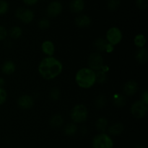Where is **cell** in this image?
<instances>
[{"label":"cell","mask_w":148,"mask_h":148,"mask_svg":"<svg viewBox=\"0 0 148 148\" xmlns=\"http://www.w3.org/2000/svg\"><path fill=\"white\" fill-rule=\"evenodd\" d=\"M23 1L27 5H33V4H36L38 0H23Z\"/></svg>","instance_id":"e575fe53"},{"label":"cell","mask_w":148,"mask_h":148,"mask_svg":"<svg viewBox=\"0 0 148 148\" xmlns=\"http://www.w3.org/2000/svg\"><path fill=\"white\" fill-rule=\"evenodd\" d=\"M75 25L79 28H87L91 24V19L87 14H79L75 20Z\"/></svg>","instance_id":"7c38bea8"},{"label":"cell","mask_w":148,"mask_h":148,"mask_svg":"<svg viewBox=\"0 0 148 148\" xmlns=\"http://www.w3.org/2000/svg\"><path fill=\"white\" fill-rule=\"evenodd\" d=\"M114 140L106 133H100L92 140V148H114Z\"/></svg>","instance_id":"277c9868"},{"label":"cell","mask_w":148,"mask_h":148,"mask_svg":"<svg viewBox=\"0 0 148 148\" xmlns=\"http://www.w3.org/2000/svg\"><path fill=\"white\" fill-rule=\"evenodd\" d=\"M127 99L124 95L121 94H115L113 96V103L118 108H122L126 105Z\"/></svg>","instance_id":"7402d4cb"},{"label":"cell","mask_w":148,"mask_h":148,"mask_svg":"<svg viewBox=\"0 0 148 148\" xmlns=\"http://www.w3.org/2000/svg\"><path fill=\"white\" fill-rule=\"evenodd\" d=\"M12 46V43L11 41H10V40H7V41H5V46H7V47L8 48H10Z\"/></svg>","instance_id":"74e56055"},{"label":"cell","mask_w":148,"mask_h":148,"mask_svg":"<svg viewBox=\"0 0 148 148\" xmlns=\"http://www.w3.org/2000/svg\"><path fill=\"white\" fill-rule=\"evenodd\" d=\"M123 38L121 30L118 27H111L107 30L106 34V40L108 43L115 46L119 44Z\"/></svg>","instance_id":"8992f818"},{"label":"cell","mask_w":148,"mask_h":148,"mask_svg":"<svg viewBox=\"0 0 148 148\" xmlns=\"http://www.w3.org/2000/svg\"><path fill=\"white\" fill-rule=\"evenodd\" d=\"M8 35L12 39L16 40V39L20 38L22 36L23 30L20 26H13L8 31Z\"/></svg>","instance_id":"603a6c76"},{"label":"cell","mask_w":148,"mask_h":148,"mask_svg":"<svg viewBox=\"0 0 148 148\" xmlns=\"http://www.w3.org/2000/svg\"><path fill=\"white\" fill-rule=\"evenodd\" d=\"M136 60L140 64H145L148 61V52L145 48L139 49L136 52Z\"/></svg>","instance_id":"e0dca14e"},{"label":"cell","mask_w":148,"mask_h":148,"mask_svg":"<svg viewBox=\"0 0 148 148\" xmlns=\"http://www.w3.org/2000/svg\"><path fill=\"white\" fill-rule=\"evenodd\" d=\"M141 100L143 102L148 105V91L147 90H145L141 94Z\"/></svg>","instance_id":"836d02e7"},{"label":"cell","mask_w":148,"mask_h":148,"mask_svg":"<svg viewBox=\"0 0 148 148\" xmlns=\"http://www.w3.org/2000/svg\"><path fill=\"white\" fill-rule=\"evenodd\" d=\"M55 49V45L51 40H46L42 43L41 50L46 56H53Z\"/></svg>","instance_id":"4fadbf2b"},{"label":"cell","mask_w":148,"mask_h":148,"mask_svg":"<svg viewBox=\"0 0 148 148\" xmlns=\"http://www.w3.org/2000/svg\"><path fill=\"white\" fill-rule=\"evenodd\" d=\"M134 148H145V147L144 145H143L140 144V145H137Z\"/></svg>","instance_id":"f35d334b"},{"label":"cell","mask_w":148,"mask_h":148,"mask_svg":"<svg viewBox=\"0 0 148 148\" xmlns=\"http://www.w3.org/2000/svg\"><path fill=\"white\" fill-rule=\"evenodd\" d=\"M63 64L54 56H46L40 62L38 67L39 75L46 80L59 77L63 71Z\"/></svg>","instance_id":"6da1fadb"},{"label":"cell","mask_w":148,"mask_h":148,"mask_svg":"<svg viewBox=\"0 0 148 148\" xmlns=\"http://www.w3.org/2000/svg\"><path fill=\"white\" fill-rule=\"evenodd\" d=\"M88 129L87 127V126H82V127L80 128V132L81 134H83V135H85L86 134H88Z\"/></svg>","instance_id":"d590c367"},{"label":"cell","mask_w":148,"mask_h":148,"mask_svg":"<svg viewBox=\"0 0 148 148\" xmlns=\"http://www.w3.org/2000/svg\"><path fill=\"white\" fill-rule=\"evenodd\" d=\"M9 10V4L5 0H0V15L6 14Z\"/></svg>","instance_id":"f546056e"},{"label":"cell","mask_w":148,"mask_h":148,"mask_svg":"<svg viewBox=\"0 0 148 148\" xmlns=\"http://www.w3.org/2000/svg\"><path fill=\"white\" fill-rule=\"evenodd\" d=\"M108 43L103 38H98L95 39L93 43L94 48H95L96 51L98 52V53L106 51L107 47H108Z\"/></svg>","instance_id":"2e32d148"},{"label":"cell","mask_w":148,"mask_h":148,"mask_svg":"<svg viewBox=\"0 0 148 148\" xmlns=\"http://www.w3.org/2000/svg\"><path fill=\"white\" fill-rule=\"evenodd\" d=\"M134 43L138 49L145 48L146 44V38L143 34L136 35L134 38Z\"/></svg>","instance_id":"cb8c5ba5"},{"label":"cell","mask_w":148,"mask_h":148,"mask_svg":"<svg viewBox=\"0 0 148 148\" xmlns=\"http://www.w3.org/2000/svg\"><path fill=\"white\" fill-rule=\"evenodd\" d=\"M147 2L148 0H137L136 4L140 10H145L147 7Z\"/></svg>","instance_id":"d6a6232c"},{"label":"cell","mask_w":148,"mask_h":148,"mask_svg":"<svg viewBox=\"0 0 148 148\" xmlns=\"http://www.w3.org/2000/svg\"><path fill=\"white\" fill-rule=\"evenodd\" d=\"M108 119L105 117H100L97 119L95 122V127L98 132L101 133H105V132L108 130Z\"/></svg>","instance_id":"ffe728a7"},{"label":"cell","mask_w":148,"mask_h":148,"mask_svg":"<svg viewBox=\"0 0 148 148\" xmlns=\"http://www.w3.org/2000/svg\"><path fill=\"white\" fill-rule=\"evenodd\" d=\"M64 123V119L62 116L59 114L52 115L49 119V124L53 128H59Z\"/></svg>","instance_id":"d6986e66"},{"label":"cell","mask_w":148,"mask_h":148,"mask_svg":"<svg viewBox=\"0 0 148 148\" xmlns=\"http://www.w3.org/2000/svg\"><path fill=\"white\" fill-rule=\"evenodd\" d=\"M124 130V125L121 122H116L108 127L109 134L112 136L120 135Z\"/></svg>","instance_id":"9a60e30c"},{"label":"cell","mask_w":148,"mask_h":148,"mask_svg":"<svg viewBox=\"0 0 148 148\" xmlns=\"http://www.w3.org/2000/svg\"><path fill=\"white\" fill-rule=\"evenodd\" d=\"M61 90L56 87L51 88L49 91V98L53 101H57L61 98Z\"/></svg>","instance_id":"484cf974"},{"label":"cell","mask_w":148,"mask_h":148,"mask_svg":"<svg viewBox=\"0 0 148 148\" xmlns=\"http://www.w3.org/2000/svg\"><path fill=\"white\" fill-rule=\"evenodd\" d=\"M62 8H63L62 4L60 1H53L48 5L46 12H47L48 16L50 17H56L62 12Z\"/></svg>","instance_id":"30bf717a"},{"label":"cell","mask_w":148,"mask_h":148,"mask_svg":"<svg viewBox=\"0 0 148 148\" xmlns=\"http://www.w3.org/2000/svg\"><path fill=\"white\" fill-rule=\"evenodd\" d=\"M138 83L134 79H130L127 81L123 86V92L126 95L132 96L134 95L138 90Z\"/></svg>","instance_id":"8fae6325"},{"label":"cell","mask_w":148,"mask_h":148,"mask_svg":"<svg viewBox=\"0 0 148 148\" xmlns=\"http://www.w3.org/2000/svg\"><path fill=\"white\" fill-rule=\"evenodd\" d=\"M69 7L72 12L80 13L85 8V1L84 0H72Z\"/></svg>","instance_id":"ac0fdd59"},{"label":"cell","mask_w":148,"mask_h":148,"mask_svg":"<svg viewBox=\"0 0 148 148\" xmlns=\"http://www.w3.org/2000/svg\"><path fill=\"white\" fill-rule=\"evenodd\" d=\"M95 79H96V82L99 84H103L104 82H106V72L101 69V70H99L95 72Z\"/></svg>","instance_id":"4316f807"},{"label":"cell","mask_w":148,"mask_h":148,"mask_svg":"<svg viewBox=\"0 0 148 148\" xmlns=\"http://www.w3.org/2000/svg\"><path fill=\"white\" fill-rule=\"evenodd\" d=\"M148 105L139 100L135 101L131 106V114L134 118L143 119L147 114Z\"/></svg>","instance_id":"52a82bcc"},{"label":"cell","mask_w":148,"mask_h":148,"mask_svg":"<svg viewBox=\"0 0 148 148\" xmlns=\"http://www.w3.org/2000/svg\"><path fill=\"white\" fill-rule=\"evenodd\" d=\"M4 85H5V80H4V78L0 77V88H3Z\"/></svg>","instance_id":"8d00e7d4"},{"label":"cell","mask_w":148,"mask_h":148,"mask_svg":"<svg viewBox=\"0 0 148 148\" xmlns=\"http://www.w3.org/2000/svg\"><path fill=\"white\" fill-rule=\"evenodd\" d=\"M8 36V31L7 28L2 25H0V41L5 40Z\"/></svg>","instance_id":"1f68e13d"},{"label":"cell","mask_w":148,"mask_h":148,"mask_svg":"<svg viewBox=\"0 0 148 148\" xmlns=\"http://www.w3.org/2000/svg\"><path fill=\"white\" fill-rule=\"evenodd\" d=\"M50 20L48 18H46V17L40 19L38 21V27L41 29V30H46V29H48L50 27Z\"/></svg>","instance_id":"f1b7e54d"},{"label":"cell","mask_w":148,"mask_h":148,"mask_svg":"<svg viewBox=\"0 0 148 148\" xmlns=\"http://www.w3.org/2000/svg\"><path fill=\"white\" fill-rule=\"evenodd\" d=\"M95 106L98 109L103 108L107 104V98L104 95H99L95 100Z\"/></svg>","instance_id":"d4e9b609"},{"label":"cell","mask_w":148,"mask_h":148,"mask_svg":"<svg viewBox=\"0 0 148 148\" xmlns=\"http://www.w3.org/2000/svg\"><path fill=\"white\" fill-rule=\"evenodd\" d=\"M78 128L77 126L76 125V124L72 122L69 123L66 125H65V127H64V134L66 136H69V137H72V136H74L77 132Z\"/></svg>","instance_id":"44dd1931"},{"label":"cell","mask_w":148,"mask_h":148,"mask_svg":"<svg viewBox=\"0 0 148 148\" xmlns=\"http://www.w3.org/2000/svg\"><path fill=\"white\" fill-rule=\"evenodd\" d=\"M7 90L4 88H0V106L3 105L7 101Z\"/></svg>","instance_id":"4dcf8cb0"},{"label":"cell","mask_w":148,"mask_h":148,"mask_svg":"<svg viewBox=\"0 0 148 148\" xmlns=\"http://www.w3.org/2000/svg\"><path fill=\"white\" fill-rule=\"evenodd\" d=\"M88 68L93 70L94 72H98L101 70L104 66V59L101 53L95 51L89 55L88 59Z\"/></svg>","instance_id":"5b68a950"},{"label":"cell","mask_w":148,"mask_h":148,"mask_svg":"<svg viewBox=\"0 0 148 148\" xmlns=\"http://www.w3.org/2000/svg\"><path fill=\"white\" fill-rule=\"evenodd\" d=\"M15 17L23 22V23L28 24L33 20L35 17L34 12L30 9L25 8V7H19L15 11Z\"/></svg>","instance_id":"ba28073f"},{"label":"cell","mask_w":148,"mask_h":148,"mask_svg":"<svg viewBox=\"0 0 148 148\" xmlns=\"http://www.w3.org/2000/svg\"><path fill=\"white\" fill-rule=\"evenodd\" d=\"M70 117L72 122L75 124H83L88 119V108L83 104L75 106L70 112Z\"/></svg>","instance_id":"3957f363"},{"label":"cell","mask_w":148,"mask_h":148,"mask_svg":"<svg viewBox=\"0 0 148 148\" xmlns=\"http://www.w3.org/2000/svg\"><path fill=\"white\" fill-rule=\"evenodd\" d=\"M17 104L22 110H29L34 105V99L31 95H23L18 98Z\"/></svg>","instance_id":"9c48e42d"},{"label":"cell","mask_w":148,"mask_h":148,"mask_svg":"<svg viewBox=\"0 0 148 148\" xmlns=\"http://www.w3.org/2000/svg\"><path fill=\"white\" fill-rule=\"evenodd\" d=\"M121 4V0H108L107 1V7L108 10L114 11L119 7Z\"/></svg>","instance_id":"83f0119b"},{"label":"cell","mask_w":148,"mask_h":148,"mask_svg":"<svg viewBox=\"0 0 148 148\" xmlns=\"http://www.w3.org/2000/svg\"><path fill=\"white\" fill-rule=\"evenodd\" d=\"M75 79L80 88L89 89L96 83L95 72L88 67H82L77 72Z\"/></svg>","instance_id":"7a4b0ae2"},{"label":"cell","mask_w":148,"mask_h":148,"mask_svg":"<svg viewBox=\"0 0 148 148\" xmlns=\"http://www.w3.org/2000/svg\"><path fill=\"white\" fill-rule=\"evenodd\" d=\"M1 72L6 75H12L16 70V65L13 61L7 60L1 65Z\"/></svg>","instance_id":"5bb4252c"},{"label":"cell","mask_w":148,"mask_h":148,"mask_svg":"<svg viewBox=\"0 0 148 148\" xmlns=\"http://www.w3.org/2000/svg\"><path fill=\"white\" fill-rule=\"evenodd\" d=\"M20 148H23V147H20Z\"/></svg>","instance_id":"ab89813d"}]
</instances>
